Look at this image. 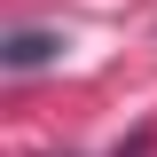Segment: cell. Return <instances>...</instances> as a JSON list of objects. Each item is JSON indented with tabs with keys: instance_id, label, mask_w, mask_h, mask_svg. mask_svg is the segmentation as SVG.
<instances>
[{
	"instance_id": "obj_1",
	"label": "cell",
	"mask_w": 157,
	"mask_h": 157,
	"mask_svg": "<svg viewBox=\"0 0 157 157\" xmlns=\"http://www.w3.org/2000/svg\"><path fill=\"white\" fill-rule=\"evenodd\" d=\"M55 55H63L55 32H16L8 47H0V63H8V71H39V63H55Z\"/></svg>"
}]
</instances>
